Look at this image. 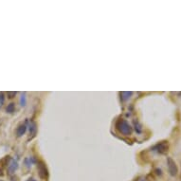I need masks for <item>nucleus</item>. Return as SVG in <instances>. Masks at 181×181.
<instances>
[{
    "instance_id": "nucleus-4",
    "label": "nucleus",
    "mask_w": 181,
    "mask_h": 181,
    "mask_svg": "<svg viewBox=\"0 0 181 181\" xmlns=\"http://www.w3.org/2000/svg\"><path fill=\"white\" fill-rule=\"evenodd\" d=\"M37 168H38V175L41 178H46L48 176V169H47V166L45 165L44 162H38V166H37Z\"/></svg>"
},
{
    "instance_id": "nucleus-14",
    "label": "nucleus",
    "mask_w": 181,
    "mask_h": 181,
    "mask_svg": "<svg viewBox=\"0 0 181 181\" xmlns=\"http://www.w3.org/2000/svg\"><path fill=\"white\" fill-rule=\"evenodd\" d=\"M156 173L159 176H161L162 175V173H161V170L160 169H156Z\"/></svg>"
},
{
    "instance_id": "nucleus-1",
    "label": "nucleus",
    "mask_w": 181,
    "mask_h": 181,
    "mask_svg": "<svg viewBox=\"0 0 181 181\" xmlns=\"http://www.w3.org/2000/svg\"><path fill=\"white\" fill-rule=\"evenodd\" d=\"M116 129L123 136H130L133 132V128L129 124V122L122 119L118 120L116 122Z\"/></svg>"
},
{
    "instance_id": "nucleus-13",
    "label": "nucleus",
    "mask_w": 181,
    "mask_h": 181,
    "mask_svg": "<svg viewBox=\"0 0 181 181\" xmlns=\"http://www.w3.org/2000/svg\"><path fill=\"white\" fill-rule=\"evenodd\" d=\"M16 95V92H8V97L9 98H13V97H15Z\"/></svg>"
},
{
    "instance_id": "nucleus-6",
    "label": "nucleus",
    "mask_w": 181,
    "mask_h": 181,
    "mask_svg": "<svg viewBox=\"0 0 181 181\" xmlns=\"http://www.w3.org/2000/svg\"><path fill=\"white\" fill-rule=\"evenodd\" d=\"M17 169H18V163H17V161H15L14 159H12L10 164L8 165V172H9V173H11V175H12V173H13Z\"/></svg>"
},
{
    "instance_id": "nucleus-10",
    "label": "nucleus",
    "mask_w": 181,
    "mask_h": 181,
    "mask_svg": "<svg viewBox=\"0 0 181 181\" xmlns=\"http://www.w3.org/2000/svg\"><path fill=\"white\" fill-rule=\"evenodd\" d=\"M14 109H15V105H14L13 103L10 104L6 108V110H7V112H8V113H12L14 111Z\"/></svg>"
},
{
    "instance_id": "nucleus-9",
    "label": "nucleus",
    "mask_w": 181,
    "mask_h": 181,
    "mask_svg": "<svg viewBox=\"0 0 181 181\" xmlns=\"http://www.w3.org/2000/svg\"><path fill=\"white\" fill-rule=\"evenodd\" d=\"M132 95V92H121L120 93V99L123 100V102H125V100H127L130 96Z\"/></svg>"
},
{
    "instance_id": "nucleus-5",
    "label": "nucleus",
    "mask_w": 181,
    "mask_h": 181,
    "mask_svg": "<svg viewBox=\"0 0 181 181\" xmlns=\"http://www.w3.org/2000/svg\"><path fill=\"white\" fill-rule=\"evenodd\" d=\"M11 156H5L3 159L0 160V176H3L4 175V168L6 165H9V160Z\"/></svg>"
},
{
    "instance_id": "nucleus-16",
    "label": "nucleus",
    "mask_w": 181,
    "mask_h": 181,
    "mask_svg": "<svg viewBox=\"0 0 181 181\" xmlns=\"http://www.w3.org/2000/svg\"><path fill=\"white\" fill-rule=\"evenodd\" d=\"M0 181H4V180H0Z\"/></svg>"
},
{
    "instance_id": "nucleus-8",
    "label": "nucleus",
    "mask_w": 181,
    "mask_h": 181,
    "mask_svg": "<svg viewBox=\"0 0 181 181\" xmlns=\"http://www.w3.org/2000/svg\"><path fill=\"white\" fill-rule=\"evenodd\" d=\"M36 132H37V127H36L35 122H31V125H30V134L31 135V137H33L36 135Z\"/></svg>"
},
{
    "instance_id": "nucleus-11",
    "label": "nucleus",
    "mask_w": 181,
    "mask_h": 181,
    "mask_svg": "<svg viewBox=\"0 0 181 181\" xmlns=\"http://www.w3.org/2000/svg\"><path fill=\"white\" fill-rule=\"evenodd\" d=\"M20 103H21V105L22 106H25L26 105V94H22V96H21V99H20Z\"/></svg>"
},
{
    "instance_id": "nucleus-15",
    "label": "nucleus",
    "mask_w": 181,
    "mask_h": 181,
    "mask_svg": "<svg viewBox=\"0 0 181 181\" xmlns=\"http://www.w3.org/2000/svg\"><path fill=\"white\" fill-rule=\"evenodd\" d=\"M27 181H36V180H35V179H33V178H28Z\"/></svg>"
},
{
    "instance_id": "nucleus-2",
    "label": "nucleus",
    "mask_w": 181,
    "mask_h": 181,
    "mask_svg": "<svg viewBox=\"0 0 181 181\" xmlns=\"http://www.w3.org/2000/svg\"><path fill=\"white\" fill-rule=\"evenodd\" d=\"M168 149H169V143L167 140H162L160 142H158L152 148V150L156 151L159 154H165L166 152H168Z\"/></svg>"
},
{
    "instance_id": "nucleus-12",
    "label": "nucleus",
    "mask_w": 181,
    "mask_h": 181,
    "mask_svg": "<svg viewBox=\"0 0 181 181\" xmlns=\"http://www.w3.org/2000/svg\"><path fill=\"white\" fill-rule=\"evenodd\" d=\"M4 100H5L4 93L3 92H0V106H1L4 104Z\"/></svg>"
},
{
    "instance_id": "nucleus-7",
    "label": "nucleus",
    "mask_w": 181,
    "mask_h": 181,
    "mask_svg": "<svg viewBox=\"0 0 181 181\" xmlns=\"http://www.w3.org/2000/svg\"><path fill=\"white\" fill-rule=\"evenodd\" d=\"M26 131H27V125H26V123H21L17 127V129H16V134H17L18 137H22L26 133Z\"/></svg>"
},
{
    "instance_id": "nucleus-3",
    "label": "nucleus",
    "mask_w": 181,
    "mask_h": 181,
    "mask_svg": "<svg viewBox=\"0 0 181 181\" xmlns=\"http://www.w3.org/2000/svg\"><path fill=\"white\" fill-rule=\"evenodd\" d=\"M167 166H168V171L169 173L172 176H176L178 173V168L176 166V163L175 162L173 158L167 157Z\"/></svg>"
}]
</instances>
